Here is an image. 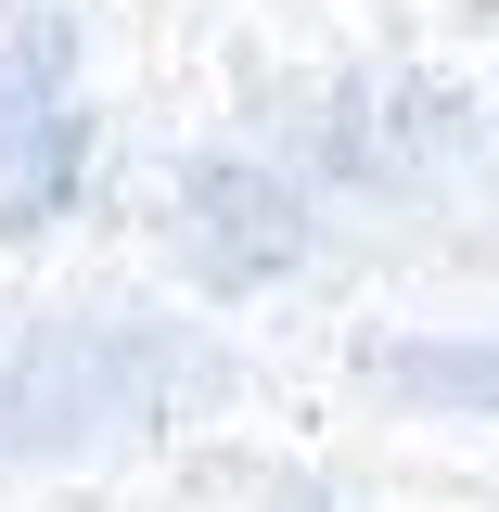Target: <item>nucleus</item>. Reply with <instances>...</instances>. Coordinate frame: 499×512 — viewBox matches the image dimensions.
Here are the masks:
<instances>
[{
  "instance_id": "f257e3e1",
  "label": "nucleus",
  "mask_w": 499,
  "mask_h": 512,
  "mask_svg": "<svg viewBox=\"0 0 499 512\" xmlns=\"http://www.w3.org/2000/svg\"><path fill=\"white\" fill-rule=\"evenodd\" d=\"M231 384V359L205 333L167 320H52L0 346V461H90L154 423H180Z\"/></svg>"
},
{
  "instance_id": "f03ea898",
  "label": "nucleus",
  "mask_w": 499,
  "mask_h": 512,
  "mask_svg": "<svg viewBox=\"0 0 499 512\" xmlns=\"http://www.w3.org/2000/svg\"><path fill=\"white\" fill-rule=\"evenodd\" d=\"M167 244L205 295H256V282H282L295 256H308V205L244 167V154H218V167H180V205H167Z\"/></svg>"
},
{
  "instance_id": "7ed1b4c3",
  "label": "nucleus",
  "mask_w": 499,
  "mask_h": 512,
  "mask_svg": "<svg viewBox=\"0 0 499 512\" xmlns=\"http://www.w3.org/2000/svg\"><path fill=\"white\" fill-rule=\"evenodd\" d=\"M359 384L397 410H448V423H499V333H372Z\"/></svg>"
},
{
  "instance_id": "20e7f679",
  "label": "nucleus",
  "mask_w": 499,
  "mask_h": 512,
  "mask_svg": "<svg viewBox=\"0 0 499 512\" xmlns=\"http://www.w3.org/2000/svg\"><path fill=\"white\" fill-rule=\"evenodd\" d=\"M77 116V13L64 0H13L0 13V154Z\"/></svg>"
},
{
  "instance_id": "39448f33",
  "label": "nucleus",
  "mask_w": 499,
  "mask_h": 512,
  "mask_svg": "<svg viewBox=\"0 0 499 512\" xmlns=\"http://www.w3.org/2000/svg\"><path fill=\"white\" fill-rule=\"evenodd\" d=\"M269 512H333V500H320V487H282V500H269Z\"/></svg>"
}]
</instances>
